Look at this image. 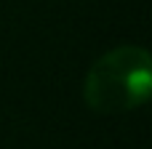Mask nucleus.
Returning <instances> with one entry per match:
<instances>
[{
    "label": "nucleus",
    "instance_id": "1",
    "mask_svg": "<svg viewBox=\"0 0 152 149\" xmlns=\"http://www.w3.org/2000/svg\"><path fill=\"white\" fill-rule=\"evenodd\" d=\"M152 93V59L139 45H118L99 56L86 75L83 99L99 115L142 107Z\"/></svg>",
    "mask_w": 152,
    "mask_h": 149
}]
</instances>
